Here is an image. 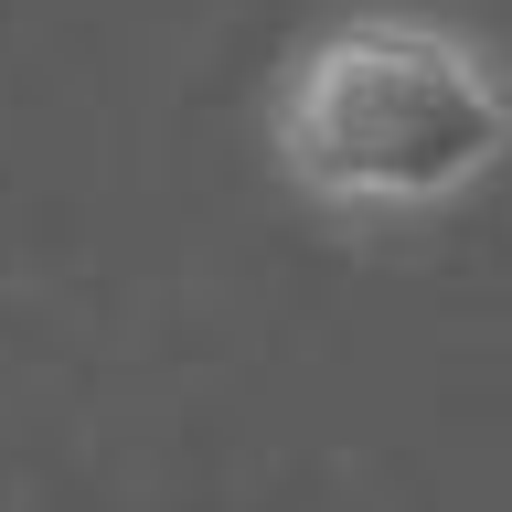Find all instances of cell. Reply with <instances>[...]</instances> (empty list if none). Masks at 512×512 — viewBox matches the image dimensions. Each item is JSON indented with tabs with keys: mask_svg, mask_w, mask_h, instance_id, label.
Returning <instances> with one entry per match:
<instances>
[{
	"mask_svg": "<svg viewBox=\"0 0 512 512\" xmlns=\"http://www.w3.org/2000/svg\"><path fill=\"white\" fill-rule=\"evenodd\" d=\"M267 150L331 214H438L512 160V75L427 11H352L288 54Z\"/></svg>",
	"mask_w": 512,
	"mask_h": 512,
	"instance_id": "obj_1",
	"label": "cell"
}]
</instances>
